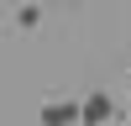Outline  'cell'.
I'll use <instances>...</instances> for the list:
<instances>
[{
	"instance_id": "6da1fadb",
	"label": "cell",
	"mask_w": 131,
	"mask_h": 126,
	"mask_svg": "<svg viewBox=\"0 0 131 126\" xmlns=\"http://www.w3.org/2000/svg\"><path fill=\"white\" fill-rule=\"evenodd\" d=\"M110 110H115V105H110V94H100V89H94V94H84L79 121H84V126H100V121H110Z\"/></svg>"
},
{
	"instance_id": "7a4b0ae2",
	"label": "cell",
	"mask_w": 131,
	"mask_h": 126,
	"mask_svg": "<svg viewBox=\"0 0 131 126\" xmlns=\"http://www.w3.org/2000/svg\"><path fill=\"white\" fill-rule=\"evenodd\" d=\"M73 121H79V105H58V100L42 105V126H73Z\"/></svg>"
}]
</instances>
